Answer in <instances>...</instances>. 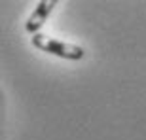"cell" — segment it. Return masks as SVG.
<instances>
[{"mask_svg": "<svg viewBox=\"0 0 146 140\" xmlns=\"http://www.w3.org/2000/svg\"><path fill=\"white\" fill-rule=\"evenodd\" d=\"M33 46L40 51H46L49 55H55V57H61V59L66 61H80L86 51L80 46H72V44L61 42V40H53V38H48L46 34H34L33 36Z\"/></svg>", "mask_w": 146, "mask_h": 140, "instance_id": "1", "label": "cell"}, {"mask_svg": "<svg viewBox=\"0 0 146 140\" xmlns=\"http://www.w3.org/2000/svg\"><path fill=\"white\" fill-rule=\"evenodd\" d=\"M57 6V2L55 0H42V2H38L36 10L33 11V15L29 17V21L25 23V30H27L29 34H38V30L46 25V21H48V17L51 15V11H53V8Z\"/></svg>", "mask_w": 146, "mask_h": 140, "instance_id": "2", "label": "cell"}]
</instances>
